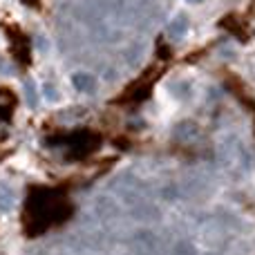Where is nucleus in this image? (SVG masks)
Here are the masks:
<instances>
[{"label": "nucleus", "mask_w": 255, "mask_h": 255, "mask_svg": "<svg viewBox=\"0 0 255 255\" xmlns=\"http://www.w3.org/2000/svg\"><path fill=\"white\" fill-rule=\"evenodd\" d=\"M13 108H16V97L9 90H0V119L7 121L11 117Z\"/></svg>", "instance_id": "0eeeda50"}, {"label": "nucleus", "mask_w": 255, "mask_h": 255, "mask_svg": "<svg viewBox=\"0 0 255 255\" xmlns=\"http://www.w3.org/2000/svg\"><path fill=\"white\" fill-rule=\"evenodd\" d=\"M222 25H224V29H229L231 34L238 36L240 40H244V38L249 36V34H247V25H244L242 18L235 16V13H231L229 18H224V22H222Z\"/></svg>", "instance_id": "423d86ee"}, {"label": "nucleus", "mask_w": 255, "mask_h": 255, "mask_svg": "<svg viewBox=\"0 0 255 255\" xmlns=\"http://www.w3.org/2000/svg\"><path fill=\"white\" fill-rule=\"evenodd\" d=\"M226 88H229L231 92H233L235 97H238L240 101H242L247 108H251V110H255V103H253V99L249 97V92H247V90H244V83H242V81H240V79H235L233 74H229V76H226Z\"/></svg>", "instance_id": "39448f33"}, {"label": "nucleus", "mask_w": 255, "mask_h": 255, "mask_svg": "<svg viewBox=\"0 0 255 255\" xmlns=\"http://www.w3.org/2000/svg\"><path fill=\"white\" fill-rule=\"evenodd\" d=\"M72 202L61 188H31L29 197L25 202V213H22V224L25 233L36 238L45 231L61 226L72 217Z\"/></svg>", "instance_id": "f257e3e1"}, {"label": "nucleus", "mask_w": 255, "mask_h": 255, "mask_svg": "<svg viewBox=\"0 0 255 255\" xmlns=\"http://www.w3.org/2000/svg\"><path fill=\"white\" fill-rule=\"evenodd\" d=\"M9 36H11V54L22 65H29V38L16 27L9 29Z\"/></svg>", "instance_id": "20e7f679"}, {"label": "nucleus", "mask_w": 255, "mask_h": 255, "mask_svg": "<svg viewBox=\"0 0 255 255\" xmlns=\"http://www.w3.org/2000/svg\"><path fill=\"white\" fill-rule=\"evenodd\" d=\"M65 141L70 145V159H85L92 152H97L101 145V136L92 130H76Z\"/></svg>", "instance_id": "7ed1b4c3"}, {"label": "nucleus", "mask_w": 255, "mask_h": 255, "mask_svg": "<svg viewBox=\"0 0 255 255\" xmlns=\"http://www.w3.org/2000/svg\"><path fill=\"white\" fill-rule=\"evenodd\" d=\"M161 74H163V63H159V65L154 63V65L148 67V70H145L139 79H134L130 85H128L126 92L117 99V103H124V106H134V103L145 101V99L150 97V92H152V85L157 83V79Z\"/></svg>", "instance_id": "f03ea898"}, {"label": "nucleus", "mask_w": 255, "mask_h": 255, "mask_svg": "<svg viewBox=\"0 0 255 255\" xmlns=\"http://www.w3.org/2000/svg\"><path fill=\"white\" fill-rule=\"evenodd\" d=\"M25 4H29V7H38L40 4V0H22Z\"/></svg>", "instance_id": "6e6552de"}]
</instances>
